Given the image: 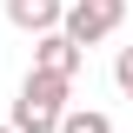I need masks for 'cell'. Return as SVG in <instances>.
Masks as SVG:
<instances>
[{
  "mask_svg": "<svg viewBox=\"0 0 133 133\" xmlns=\"http://www.w3.org/2000/svg\"><path fill=\"white\" fill-rule=\"evenodd\" d=\"M66 93H73L66 73L27 66V80H20V93H14V127H20V133H60V120H66Z\"/></svg>",
  "mask_w": 133,
  "mask_h": 133,
  "instance_id": "1",
  "label": "cell"
},
{
  "mask_svg": "<svg viewBox=\"0 0 133 133\" xmlns=\"http://www.w3.org/2000/svg\"><path fill=\"white\" fill-rule=\"evenodd\" d=\"M80 47H100L107 33L127 27V0H66V20H60Z\"/></svg>",
  "mask_w": 133,
  "mask_h": 133,
  "instance_id": "2",
  "label": "cell"
},
{
  "mask_svg": "<svg viewBox=\"0 0 133 133\" xmlns=\"http://www.w3.org/2000/svg\"><path fill=\"white\" fill-rule=\"evenodd\" d=\"M0 133H20V127H14V120H7V127H0Z\"/></svg>",
  "mask_w": 133,
  "mask_h": 133,
  "instance_id": "7",
  "label": "cell"
},
{
  "mask_svg": "<svg viewBox=\"0 0 133 133\" xmlns=\"http://www.w3.org/2000/svg\"><path fill=\"white\" fill-rule=\"evenodd\" d=\"M60 133H113V120L100 113V107H66V120H60Z\"/></svg>",
  "mask_w": 133,
  "mask_h": 133,
  "instance_id": "5",
  "label": "cell"
},
{
  "mask_svg": "<svg viewBox=\"0 0 133 133\" xmlns=\"http://www.w3.org/2000/svg\"><path fill=\"white\" fill-rule=\"evenodd\" d=\"M33 66H47V73H66V80H80V66H87V47L73 40L66 27H53V33H40L33 40Z\"/></svg>",
  "mask_w": 133,
  "mask_h": 133,
  "instance_id": "3",
  "label": "cell"
},
{
  "mask_svg": "<svg viewBox=\"0 0 133 133\" xmlns=\"http://www.w3.org/2000/svg\"><path fill=\"white\" fill-rule=\"evenodd\" d=\"M113 80H120V93L133 100V47H120V60H113Z\"/></svg>",
  "mask_w": 133,
  "mask_h": 133,
  "instance_id": "6",
  "label": "cell"
},
{
  "mask_svg": "<svg viewBox=\"0 0 133 133\" xmlns=\"http://www.w3.org/2000/svg\"><path fill=\"white\" fill-rule=\"evenodd\" d=\"M7 20L40 40V33H53V27L66 20V0H7Z\"/></svg>",
  "mask_w": 133,
  "mask_h": 133,
  "instance_id": "4",
  "label": "cell"
}]
</instances>
